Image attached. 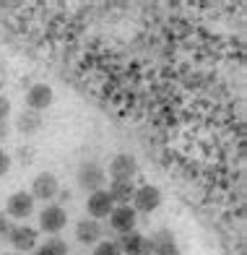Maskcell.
<instances>
[{
  "label": "cell",
  "instance_id": "obj_1",
  "mask_svg": "<svg viewBox=\"0 0 247 255\" xmlns=\"http://www.w3.org/2000/svg\"><path fill=\"white\" fill-rule=\"evenodd\" d=\"M76 182H78V188L86 190V193L104 190V185H107V169H104L99 161H84L76 172Z\"/></svg>",
  "mask_w": 247,
  "mask_h": 255
},
{
  "label": "cell",
  "instance_id": "obj_2",
  "mask_svg": "<svg viewBox=\"0 0 247 255\" xmlns=\"http://www.w3.org/2000/svg\"><path fill=\"white\" fill-rule=\"evenodd\" d=\"M68 224V211L57 203H47L39 211V229L47 235H60Z\"/></svg>",
  "mask_w": 247,
  "mask_h": 255
},
{
  "label": "cell",
  "instance_id": "obj_3",
  "mask_svg": "<svg viewBox=\"0 0 247 255\" xmlns=\"http://www.w3.org/2000/svg\"><path fill=\"white\" fill-rule=\"evenodd\" d=\"M130 206H133L135 214L156 211V208L161 206V190L156 188V185H140V188H135V195H133Z\"/></svg>",
  "mask_w": 247,
  "mask_h": 255
},
{
  "label": "cell",
  "instance_id": "obj_4",
  "mask_svg": "<svg viewBox=\"0 0 247 255\" xmlns=\"http://www.w3.org/2000/svg\"><path fill=\"white\" fill-rule=\"evenodd\" d=\"M5 240H8V245L18 250V253H29L37 248V229L29 227V224H16V227H10L5 232Z\"/></svg>",
  "mask_w": 247,
  "mask_h": 255
},
{
  "label": "cell",
  "instance_id": "obj_5",
  "mask_svg": "<svg viewBox=\"0 0 247 255\" xmlns=\"http://www.w3.org/2000/svg\"><path fill=\"white\" fill-rule=\"evenodd\" d=\"M29 193H31V198H34V201L50 203V201L57 198V193H60V182H57V177L52 175V172H42V175L34 177Z\"/></svg>",
  "mask_w": 247,
  "mask_h": 255
},
{
  "label": "cell",
  "instance_id": "obj_6",
  "mask_svg": "<svg viewBox=\"0 0 247 255\" xmlns=\"http://www.w3.org/2000/svg\"><path fill=\"white\" fill-rule=\"evenodd\" d=\"M107 222L112 232L117 235H127V232H135V224H138V214L133 211V206H115L112 214L107 216Z\"/></svg>",
  "mask_w": 247,
  "mask_h": 255
},
{
  "label": "cell",
  "instance_id": "obj_7",
  "mask_svg": "<svg viewBox=\"0 0 247 255\" xmlns=\"http://www.w3.org/2000/svg\"><path fill=\"white\" fill-rule=\"evenodd\" d=\"M10 219H18V222H23V219H29L34 214V198H31V193L26 190H16L13 195H8V201H5V211Z\"/></svg>",
  "mask_w": 247,
  "mask_h": 255
},
{
  "label": "cell",
  "instance_id": "obj_8",
  "mask_svg": "<svg viewBox=\"0 0 247 255\" xmlns=\"http://www.w3.org/2000/svg\"><path fill=\"white\" fill-rule=\"evenodd\" d=\"M110 182H117V180H133L138 175V161L133 154H117L112 161H110Z\"/></svg>",
  "mask_w": 247,
  "mask_h": 255
},
{
  "label": "cell",
  "instance_id": "obj_9",
  "mask_svg": "<svg viewBox=\"0 0 247 255\" xmlns=\"http://www.w3.org/2000/svg\"><path fill=\"white\" fill-rule=\"evenodd\" d=\"M112 198H110V193L107 188L104 190H97V193H89V198H86V214L89 219H97V222H102V219H107L112 214Z\"/></svg>",
  "mask_w": 247,
  "mask_h": 255
},
{
  "label": "cell",
  "instance_id": "obj_10",
  "mask_svg": "<svg viewBox=\"0 0 247 255\" xmlns=\"http://www.w3.org/2000/svg\"><path fill=\"white\" fill-rule=\"evenodd\" d=\"M117 245H120L123 255H151V242L146 235H140V232H127V235H120L115 240Z\"/></svg>",
  "mask_w": 247,
  "mask_h": 255
},
{
  "label": "cell",
  "instance_id": "obj_11",
  "mask_svg": "<svg viewBox=\"0 0 247 255\" xmlns=\"http://www.w3.org/2000/svg\"><path fill=\"white\" fill-rule=\"evenodd\" d=\"M104 235H107V229H104L102 222H97V219L86 216L76 224V240L81 242V245H99Z\"/></svg>",
  "mask_w": 247,
  "mask_h": 255
},
{
  "label": "cell",
  "instance_id": "obj_12",
  "mask_svg": "<svg viewBox=\"0 0 247 255\" xmlns=\"http://www.w3.org/2000/svg\"><path fill=\"white\" fill-rule=\"evenodd\" d=\"M52 99H55V91H52L50 84H34V86H29V91H26V107L34 110V112L47 110V107L52 104Z\"/></svg>",
  "mask_w": 247,
  "mask_h": 255
},
{
  "label": "cell",
  "instance_id": "obj_13",
  "mask_svg": "<svg viewBox=\"0 0 247 255\" xmlns=\"http://www.w3.org/2000/svg\"><path fill=\"white\" fill-rule=\"evenodd\" d=\"M148 242H151V255H182L177 242L172 237V232H167V229H161L154 237H148Z\"/></svg>",
  "mask_w": 247,
  "mask_h": 255
},
{
  "label": "cell",
  "instance_id": "obj_14",
  "mask_svg": "<svg viewBox=\"0 0 247 255\" xmlns=\"http://www.w3.org/2000/svg\"><path fill=\"white\" fill-rule=\"evenodd\" d=\"M110 198L115 206H130L133 195H135V182L133 180H117V182H110Z\"/></svg>",
  "mask_w": 247,
  "mask_h": 255
},
{
  "label": "cell",
  "instance_id": "obj_15",
  "mask_svg": "<svg viewBox=\"0 0 247 255\" xmlns=\"http://www.w3.org/2000/svg\"><path fill=\"white\" fill-rule=\"evenodd\" d=\"M16 130L23 135H34L42 130V115L34 112V110H23L18 118H16Z\"/></svg>",
  "mask_w": 247,
  "mask_h": 255
},
{
  "label": "cell",
  "instance_id": "obj_16",
  "mask_svg": "<svg viewBox=\"0 0 247 255\" xmlns=\"http://www.w3.org/2000/svg\"><path fill=\"white\" fill-rule=\"evenodd\" d=\"M31 255H68V242L60 237H47V242L34 248Z\"/></svg>",
  "mask_w": 247,
  "mask_h": 255
},
{
  "label": "cell",
  "instance_id": "obj_17",
  "mask_svg": "<svg viewBox=\"0 0 247 255\" xmlns=\"http://www.w3.org/2000/svg\"><path fill=\"white\" fill-rule=\"evenodd\" d=\"M94 255H123V250L115 240H102L99 245H94Z\"/></svg>",
  "mask_w": 247,
  "mask_h": 255
},
{
  "label": "cell",
  "instance_id": "obj_18",
  "mask_svg": "<svg viewBox=\"0 0 247 255\" xmlns=\"http://www.w3.org/2000/svg\"><path fill=\"white\" fill-rule=\"evenodd\" d=\"M10 118V99L0 94V123H8Z\"/></svg>",
  "mask_w": 247,
  "mask_h": 255
},
{
  "label": "cell",
  "instance_id": "obj_19",
  "mask_svg": "<svg viewBox=\"0 0 247 255\" xmlns=\"http://www.w3.org/2000/svg\"><path fill=\"white\" fill-rule=\"evenodd\" d=\"M10 172V154H5L3 148H0V177H5Z\"/></svg>",
  "mask_w": 247,
  "mask_h": 255
},
{
  "label": "cell",
  "instance_id": "obj_20",
  "mask_svg": "<svg viewBox=\"0 0 247 255\" xmlns=\"http://www.w3.org/2000/svg\"><path fill=\"white\" fill-rule=\"evenodd\" d=\"M10 229V224H8V216L0 211V237H5V232Z\"/></svg>",
  "mask_w": 247,
  "mask_h": 255
},
{
  "label": "cell",
  "instance_id": "obj_21",
  "mask_svg": "<svg viewBox=\"0 0 247 255\" xmlns=\"http://www.w3.org/2000/svg\"><path fill=\"white\" fill-rule=\"evenodd\" d=\"M8 135V123H0V141Z\"/></svg>",
  "mask_w": 247,
  "mask_h": 255
},
{
  "label": "cell",
  "instance_id": "obj_22",
  "mask_svg": "<svg viewBox=\"0 0 247 255\" xmlns=\"http://www.w3.org/2000/svg\"><path fill=\"white\" fill-rule=\"evenodd\" d=\"M3 255H8V253H3Z\"/></svg>",
  "mask_w": 247,
  "mask_h": 255
}]
</instances>
